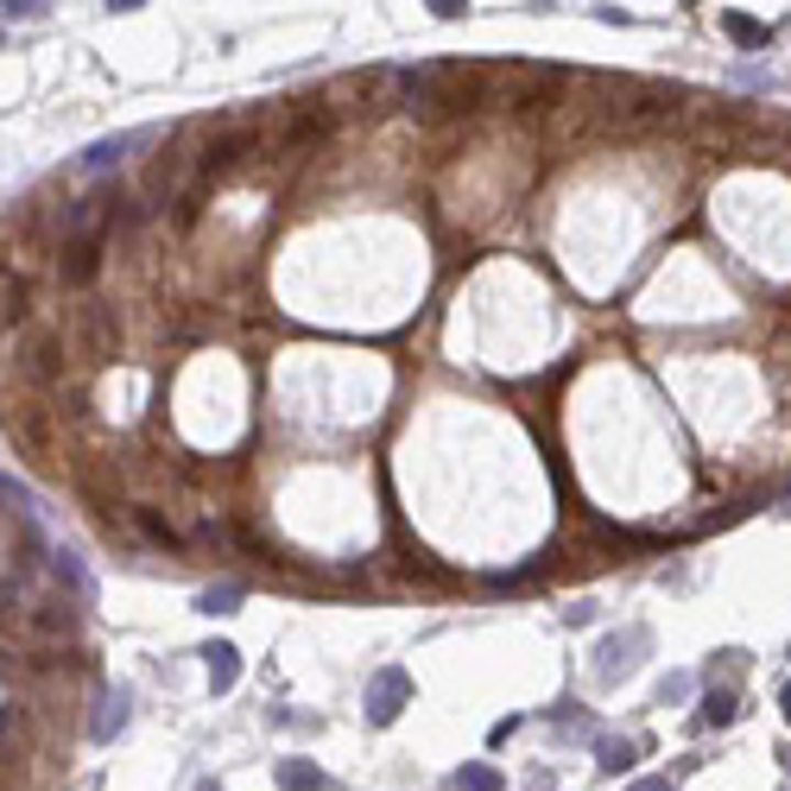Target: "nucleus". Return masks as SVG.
Wrapping results in <instances>:
<instances>
[{"instance_id":"1","label":"nucleus","mask_w":791,"mask_h":791,"mask_svg":"<svg viewBox=\"0 0 791 791\" xmlns=\"http://www.w3.org/2000/svg\"><path fill=\"white\" fill-rule=\"evenodd\" d=\"M646 652H652V627H620V634H608L602 646H595V684H620V678H634L639 664H646Z\"/></svg>"},{"instance_id":"2","label":"nucleus","mask_w":791,"mask_h":791,"mask_svg":"<svg viewBox=\"0 0 791 791\" xmlns=\"http://www.w3.org/2000/svg\"><path fill=\"white\" fill-rule=\"evenodd\" d=\"M406 696H411V671L406 664H381V671L367 678V690H361V715H367V728H393L399 710H406Z\"/></svg>"},{"instance_id":"3","label":"nucleus","mask_w":791,"mask_h":791,"mask_svg":"<svg viewBox=\"0 0 791 791\" xmlns=\"http://www.w3.org/2000/svg\"><path fill=\"white\" fill-rule=\"evenodd\" d=\"M197 659L209 664V690H216V696H229V690L241 684V652H234L229 639H209Z\"/></svg>"},{"instance_id":"4","label":"nucleus","mask_w":791,"mask_h":791,"mask_svg":"<svg viewBox=\"0 0 791 791\" xmlns=\"http://www.w3.org/2000/svg\"><path fill=\"white\" fill-rule=\"evenodd\" d=\"M128 722H133V690H128V684H114V690L102 696V715H96V728H89V735L108 747L114 735H128Z\"/></svg>"},{"instance_id":"5","label":"nucleus","mask_w":791,"mask_h":791,"mask_svg":"<svg viewBox=\"0 0 791 791\" xmlns=\"http://www.w3.org/2000/svg\"><path fill=\"white\" fill-rule=\"evenodd\" d=\"M140 140H153V133H114V140H96V146H83V153H77V172H108V165H121V158L140 146Z\"/></svg>"},{"instance_id":"6","label":"nucleus","mask_w":791,"mask_h":791,"mask_svg":"<svg viewBox=\"0 0 791 791\" xmlns=\"http://www.w3.org/2000/svg\"><path fill=\"white\" fill-rule=\"evenodd\" d=\"M273 779H279V791H342L317 760H279V772H273Z\"/></svg>"},{"instance_id":"7","label":"nucleus","mask_w":791,"mask_h":791,"mask_svg":"<svg viewBox=\"0 0 791 791\" xmlns=\"http://www.w3.org/2000/svg\"><path fill=\"white\" fill-rule=\"evenodd\" d=\"M64 279L70 285H89L96 279V266H102V234H83V241H70V248H64Z\"/></svg>"},{"instance_id":"8","label":"nucleus","mask_w":791,"mask_h":791,"mask_svg":"<svg viewBox=\"0 0 791 791\" xmlns=\"http://www.w3.org/2000/svg\"><path fill=\"white\" fill-rule=\"evenodd\" d=\"M545 722H551V735H558V740H589V735H595V715H589L583 703H570V696H563V703H551V715H545Z\"/></svg>"},{"instance_id":"9","label":"nucleus","mask_w":791,"mask_h":791,"mask_svg":"<svg viewBox=\"0 0 791 791\" xmlns=\"http://www.w3.org/2000/svg\"><path fill=\"white\" fill-rule=\"evenodd\" d=\"M634 760H639V740H634V735H620V740H614V735H595V766H602L608 779H614V772H627Z\"/></svg>"},{"instance_id":"10","label":"nucleus","mask_w":791,"mask_h":791,"mask_svg":"<svg viewBox=\"0 0 791 791\" xmlns=\"http://www.w3.org/2000/svg\"><path fill=\"white\" fill-rule=\"evenodd\" d=\"M52 576H57V589H70V602H89V570L77 563V551L57 545L52 551Z\"/></svg>"},{"instance_id":"11","label":"nucleus","mask_w":791,"mask_h":791,"mask_svg":"<svg viewBox=\"0 0 791 791\" xmlns=\"http://www.w3.org/2000/svg\"><path fill=\"white\" fill-rule=\"evenodd\" d=\"M450 791H507V779H501V766H487V760H469L450 772Z\"/></svg>"},{"instance_id":"12","label":"nucleus","mask_w":791,"mask_h":791,"mask_svg":"<svg viewBox=\"0 0 791 791\" xmlns=\"http://www.w3.org/2000/svg\"><path fill=\"white\" fill-rule=\"evenodd\" d=\"M735 715H740L735 690H710V696H703V710H696V728H728Z\"/></svg>"},{"instance_id":"13","label":"nucleus","mask_w":791,"mask_h":791,"mask_svg":"<svg viewBox=\"0 0 791 791\" xmlns=\"http://www.w3.org/2000/svg\"><path fill=\"white\" fill-rule=\"evenodd\" d=\"M722 32H728L735 45H747V52H760V45H772V26H760V20H747V13H722Z\"/></svg>"},{"instance_id":"14","label":"nucleus","mask_w":791,"mask_h":791,"mask_svg":"<svg viewBox=\"0 0 791 791\" xmlns=\"http://www.w3.org/2000/svg\"><path fill=\"white\" fill-rule=\"evenodd\" d=\"M234 608H241V589L234 583H216L197 595V614H234Z\"/></svg>"},{"instance_id":"15","label":"nucleus","mask_w":791,"mask_h":791,"mask_svg":"<svg viewBox=\"0 0 791 791\" xmlns=\"http://www.w3.org/2000/svg\"><path fill=\"white\" fill-rule=\"evenodd\" d=\"M690 690H696V678H690V671H671V678H659V710H678Z\"/></svg>"},{"instance_id":"16","label":"nucleus","mask_w":791,"mask_h":791,"mask_svg":"<svg viewBox=\"0 0 791 791\" xmlns=\"http://www.w3.org/2000/svg\"><path fill=\"white\" fill-rule=\"evenodd\" d=\"M722 671L740 678V671H747V652H735V646H728V652H710V678H722Z\"/></svg>"},{"instance_id":"17","label":"nucleus","mask_w":791,"mask_h":791,"mask_svg":"<svg viewBox=\"0 0 791 791\" xmlns=\"http://www.w3.org/2000/svg\"><path fill=\"white\" fill-rule=\"evenodd\" d=\"M52 0H7V20H45Z\"/></svg>"},{"instance_id":"18","label":"nucleus","mask_w":791,"mask_h":791,"mask_svg":"<svg viewBox=\"0 0 791 791\" xmlns=\"http://www.w3.org/2000/svg\"><path fill=\"white\" fill-rule=\"evenodd\" d=\"M595 620V602H576V608H563V627H589Z\"/></svg>"},{"instance_id":"19","label":"nucleus","mask_w":791,"mask_h":791,"mask_svg":"<svg viewBox=\"0 0 791 791\" xmlns=\"http://www.w3.org/2000/svg\"><path fill=\"white\" fill-rule=\"evenodd\" d=\"M431 13H437V20H462V13H469V0H431Z\"/></svg>"},{"instance_id":"20","label":"nucleus","mask_w":791,"mask_h":791,"mask_svg":"<svg viewBox=\"0 0 791 791\" xmlns=\"http://www.w3.org/2000/svg\"><path fill=\"white\" fill-rule=\"evenodd\" d=\"M146 532H153L158 545H178V532H172V526H165V519H153V513H146Z\"/></svg>"},{"instance_id":"21","label":"nucleus","mask_w":791,"mask_h":791,"mask_svg":"<svg viewBox=\"0 0 791 791\" xmlns=\"http://www.w3.org/2000/svg\"><path fill=\"white\" fill-rule=\"evenodd\" d=\"M108 13H140V7H146V0H102Z\"/></svg>"},{"instance_id":"22","label":"nucleus","mask_w":791,"mask_h":791,"mask_svg":"<svg viewBox=\"0 0 791 791\" xmlns=\"http://www.w3.org/2000/svg\"><path fill=\"white\" fill-rule=\"evenodd\" d=\"M627 791H671V779H634Z\"/></svg>"},{"instance_id":"23","label":"nucleus","mask_w":791,"mask_h":791,"mask_svg":"<svg viewBox=\"0 0 791 791\" xmlns=\"http://www.w3.org/2000/svg\"><path fill=\"white\" fill-rule=\"evenodd\" d=\"M779 710H785V722H791V678H785V690H779Z\"/></svg>"},{"instance_id":"24","label":"nucleus","mask_w":791,"mask_h":791,"mask_svg":"<svg viewBox=\"0 0 791 791\" xmlns=\"http://www.w3.org/2000/svg\"><path fill=\"white\" fill-rule=\"evenodd\" d=\"M197 791H222V785H216V779H204V785H197Z\"/></svg>"}]
</instances>
